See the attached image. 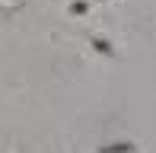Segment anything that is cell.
<instances>
[{
  "mask_svg": "<svg viewBox=\"0 0 156 153\" xmlns=\"http://www.w3.org/2000/svg\"><path fill=\"white\" fill-rule=\"evenodd\" d=\"M86 10H89L86 0H73V3H70V13H73V16H80V13H86Z\"/></svg>",
  "mask_w": 156,
  "mask_h": 153,
  "instance_id": "6da1fadb",
  "label": "cell"
},
{
  "mask_svg": "<svg viewBox=\"0 0 156 153\" xmlns=\"http://www.w3.org/2000/svg\"><path fill=\"white\" fill-rule=\"evenodd\" d=\"M93 45H96V51H102V54H112V45H108L105 38H96Z\"/></svg>",
  "mask_w": 156,
  "mask_h": 153,
  "instance_id": "7a4b0ae2",
  "label": "cell"
}]
</instances>
